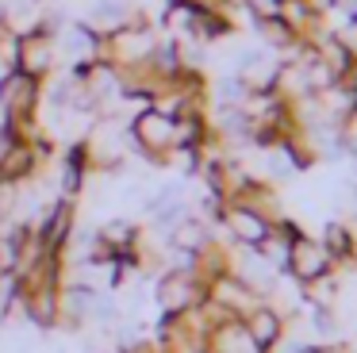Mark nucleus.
Segmentation results:
<instances>
[{"label": "nucleus", "mask_w": 357, "mask_h": 353, "mask_svg": "<svg viewBox=\"0 0 357 353\" xmlns=\"http://www.w3.org/2000/svg\"><path fill=\"white\" fill-rule=\"evenodd\" d=\"M300 353H338V345H323V342H319V345H303Z\"/></svg>", "instance_id": "nucleus-10"}, {"label": "nucleus", "mask_w": 357, "mask_h": 353, "mask_svg": "<svg viewBox=\"0 0 357 353\" xmlns=\"http://www.w3.org/2000/svg\"><path fill=\"white\" fill-rule=\"evenodd\" d=\"M127 138H131V150H139L146 161L165 165L169 150L177 146V119L162 107H139L127 119Z\"/></svg>", "instance_id": "nucleus-1"}, {"label": "nucleus", "mask_w": 357, "mask_h": 353, "mask_svg": "<svg viewBox=\"0 0 357 353\" xmlns=\"http://www.w3.org/2000/svg\"><path fill=\"white\" fill-rule=\"evenodd\" d=\"M242 326H246V334L257 342V350H265V345H273V342H277V338L288 330V319L269 303V299H261V303H257L254 311L242 319Z\"/></svg>", "instance_id": "nucleus-6"}, {"label": "nucleus", "mask_w": 357, "mask_h": 353, "mask_svg": "<svg viewBox=\"0 0 357 353\" xmlns=\"http://www.w3.org/2000/svg\"><path fill=\"white\" fill-rule=\"evenodd\" d=\"M154 299L162 307V315H188L192 307H200L208 299V284L192 269H162Z\"/></svg>", "instance_id": "nucleus-4"}, {"label": "nucleus", "mask_w": 357, "mask_h": 353, "mask_svg": "<svg viewBox=\"0 0 357 353\" xmlns=\"http://www.w3.org/2000/svg\"><path fill=\"white\" fill-rule=\"evenodd\" d=\"M208 353H261L257 342L246 334L242 319H227L208 330Z\"/></svg>", "instance_id": "nucleus-8"}, {"label": "nucleus", "mask_w": 357, "mask_h": 353, "mask_svg": "<svg viewBox=\"0 0 357 353\" xmlns=\"http://www.w3.org/2000/svg\"><path fill=\"white\" fill-rule=\"evenodd\" d=\"M12 69L35 77V81H50L58 69V46H54V20H39L35 27L16 35V54H12Z\"/></svg>", "instance_id": "nucleus-2"}, {"label": "nucleus", "mask_w": 357, "mask_h": 353, "mask_svg": "<svg viewBox=\"0 0 357 353\" xmlns=\"http://www.w3.org/2000/svg\"><path fill=\"white\" fill-rule=\"evenodd\" d=\"M215 227L223 230V238L231 246H238V250H257L261 238L269 234L273 219H269V215H261L257 207H246V204L227 200V204L215 207Z\"/></svg>", "instance_id": "nucleus-3"}, {"label": "nucleus", "mask_w": 357, "mask_h": 353, "mask_svg": "<svg viewBox=\"0 0 357 353\" xmlns=\"http://www.w3.org/2000/svg\"><path fill=\"white\" fill-rule=\"evenodd\" d=\"M326 273H334V261H331V253H326V246L319 242V238H311L307 230H300V234L292 238V246H288L284 276L303 288V284L319 280V276H326Z\"/></svg>", "instance_id": "nucleus-5"}, {"label": "nucleus", "mask_w": 357, "mask_h": 353, "mask_svg": "<svg viewBox=\"0 0 357 353\" xmlns=\"http://www.w3.org/2000/svg\"><path fill=\"white\" fill-rule=\"evenodd\" d=\"M334 35H338L342 46H346V50L357 58V12H349L346 23H342V27H334Z\"/></svg>", "instance_id": "nucleus-9"}, {"label": "nucleus", "mask_w": 357, "mask_h": 353, "mask_svg": "<svg viewBox=\"0 0 357 353\" xmlns=\"http://www.w3.org/2000/svg\"><path fill=\"white\" fill-rule=\"evenodd\" d=\"M319 242L326 246V253H331L334 273H346V269L357 265V234L349 230V223H326L323 234H319Z\"/></svg>", "instance_id": "nucleus-7"}]
</instances>
